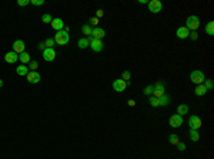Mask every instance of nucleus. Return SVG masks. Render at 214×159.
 Returning <instances> with one entry per match:
<instances>
[{"label": "nucleus", "mask_w": 214, "mask_h": 159, "mask_svg": "<svg viewBox=\"0 0 214 159\" xmlns=\"http://www.w3.org/2000/svg\"><path fill=\"white\" fill-rule=\"evenodd\" d=\"M99 24V18L97 17H91L90 18V26H97Z\"/></svg>", "instance_id": "obj_38"}, {"label": "nucleus", "mask_w": 214, "mask_h": 159, "mask_svg": "<svg viewBox=\"0 0 214 159\" xmlns=\"http://www.w3.org/2000/svg\"><path fill=\"white\" fill-rule=\"evenodd\" d=\"M52 20H53V17L50 14H47V13L41 16V22L43 23H52Z\"/></svg>", "instance_id": "obj_29"}, {"label": "nucleus", "mask_w": 214, "mask_h": 159, "mask_svg": "<svg viewBox=\"0 0 214 159\" xmlns=\"http://www.w3.org/2000/svg\"><path fill=\"white\" fill-rule=\"evenodd\" d=\"M189 111H190V108H189V105H186V104H180L177 107V114L180 116H184L186 114H189Z\"/></svg>", "instance_id": "obj_19"}, {"label": "nucleus", "mask_w": 214, "mask_h": 159, "mask_svg": "<svg viewBox=\"0 0 214 159\" xmlns=\"http://www.w3.org/2000/svg\"><path fill=\"white\" fill-rule=\"evenodd\" d=\"M170 101H171L170 95H167V94L162 95V97L158 98V107H167V105L170 104Z\"/></svg>", "instance_id": "obj_17"}, {"label": "nucleus", "mask_w": 214, "mask_h": 159, "mask_svg": "<svg viewBox=\"0 0 214 159\" xmlns=\"http://www.w3.org/2000/svg\"><path fill=\"white\" fill-rule=\"evenodd\" d=\"M130 77H131V73H130V71H123V74H121V80H124L126 83H129Z\"/></svg>", "instance_id": "obj_28"}, {"label": "nucleus", "mask_w": 214, "mask_h": 159, "mask_svg": "<svg viewBox=\"0 0 214 159\" xmlns=\"http://www.w3.org/2000/svg\"><path fill=\"white\" fill-rule=\"evenodd\" d=\"M206 80V75L203 71L200 70H194L191 74H190V81H191L193 84H195V85H200V84L204 83Z\"/></svg>", "instance_id": "obj_3"}, {"label": "nucleus", "mask_w": 214, "mask_h": 159, "mask_svg": "<svg viewBox=\"0 0 214 159\" xmlns=\"http://www.w3.org/2000/svg\"><path fill=\"white\" fill-rule=\"evenodd\" d=\"M189 135H190V139H191L193 142H197L200 139V134H199V131H197V129H190Z\"/></svg>", "instance_id": "obj_23"}, {"label": "nucleus", "mask_w": 214, "mask_h": 159, "mask_svg": "<svg viewBox=\"0 0 214 159\" xmlns=\"http://www.w3.org/2000/svg\"><path fill=\"white\" fill-rule=\"evenodd\" d=\"M19 60L22 61V64H27V63L31 61V58H30V54H29L27 51H23L22 54H19Z\"/></svg>", "instance_id": "obj_21"}, {"label": "nucleus", "mask_w": 214, "mask_h": 159, "mask_svg": "<svg viewBox=\"0 0 214 159\" xmlns=\"http://www.w3.org/2000/svg\"><path fill=\"white\" fill-rule=\"evenodd\" d=\"M77 46H79V49H87V47L90 46V38H89V37H83V38H80L77 41Z\"/></svg>", "instance_id": "obj_20"}, {"label": "nucleus", "mask_w": 214, "mask_h": 159, "mask_svg": "<svg viewBox=\"0 0 214 159\" xmlns=\"http://www.w3.org/2000/svg\"><path fill=\"white\" fill-rule=\"evenodd\" d=\"M189 38L191 40V41H195V40L199 38V33H197V31H190Z\"/></svg>", "instance_id": "obj_32"}, {"label": "nucleus", "mask_w": 214, "mask_h": 159, "mask_svg": "<svg viewBox=\"0 0 214 159\" xmlns=\"http://www.w3.org/2000/svg\"><path fill=\"white\" fill-rule=\"evenodd\" d=\"M204 87L206 88H207V91L208 90H213V87H214V84H213V81H211V80H204Z\"/></svg>", "instance_id": "obj_30"}, {"label": "nucleus", "mask_w": 214, "mask_h": 159, "mask_svg": "<svg viewBox=\"0 0 214 159\" xmlns=\"http://www.w3.org/2000/svg\"><path fill=\"white\" fill-rule=\"evenodd\" d=\"M206 92H207V88L204 87V84L197 85V88L194 90V94L197 95V97H203V95H206Z\"/></svg>", "instance_id": "obj_22"}, {"label": "nucleus", "mask_w": 214, "mask_h": 159, "mask_svg": "<svg viewBox=\"0 0 214 159\" xmlns=\"http://www.w3.org/2000/svg\"><path fill=\"white\" fill-rule=\"evenodd\" d=\"M143 94L144 95H151L153 94V85H147L146 88H144V91H143Z\"/></svg>", "instance_id": "obj_33"}, {"label": "nucleus", "mask_w": 214, "mask_h": 159, "mask_svg": "<svg viewBox=\"0 0 214 159\" xmlns=\"http://www.w3.org/2000/svg\"><path fill=\"white\" fill-rule=\"evenodd\" d=\"M26 77H27V81L30 84H39L40 83V80H41L40 74H39L37 71H29V74Z\"/></svg>", "instance_id": "obj_10"}, {"label": "nucleus", "mask_w": 214, "mask_h": 159, "mask_svg": "<svg viewBox=\"0 0 214 159\" xmlns=\"http://www.w3.org/2000/svg\"><path fill=\"white\" fill-rule=\"evenodd\" d=\"M29 67L27 65H25V64H22V65H19V67L16 68V73H17V75H20V77H26L29 74Z\"/></svg>", "instance_id": "obj_18"}, {"label": "nucleus", "mask_w": 214, "mask_h": 159, "mask_svg": "<svg viewBox=\"0 0 214 159\" xmlns=\"http://www.w3.org/2000/svg\"><path fill=\"white\" fill-rule=\"evenodd\" d=\"M43 58L44 61H53L54 58H56V51H54V49H44L43 50Z\"/></svg>", "instance_id": "obj_12"}, {"label": "nucleus", "mask_w": 214, "mask_h": 159, "mask_svg": "<svg viewBox=\"0 0 214 159\" xmlns=\"http://www.w3.org/2000/svg\"><path fill=\"white\" fill-rule=\"evenodd\" d=\"M81 31H83V34H86L87 37H91V31H93V28H91L90 24H83L81 26Z\"/></svg>", "instance_id": "obj_24"}, {"label": "nucleus", "mask_w": 214, "mask_h": 159, "mask_svg": "<svg viewBox=\"0 0 214 159\" xmlns=\"http://www.w3.org/2000/svg\"><path fill=\"white\" fill-rule=\"evenodd\" d=\"M127 85H129V83H126V81L121 80V78L113 81V88H114V91H117V92H123Z\"/></svg>", "instance_id": "obj_9"}, {"label": "nucleus", "mask_w": 214, "mask_h": 159, "mask_svg": "<svg viewBox=\"0 0 214 159\" xmlns=\"http://www.w3.org/2000/svg\"><path fill=\"white\" fill-rule=\"evenodd\" d=\"M200 24H201V23H200V18L194 14L187 17V20H186V27L189 28V31H197Z\"/></svg>", "instance_id": "obj_2"}, {"label": "nucleus", "mask_w": 214, "mask_h": 159, "mask_svg": "<svg viewBox=\"0 0 214 159\" xmlns=\"http://www.w3.org/2000/svg\"><path fill=\"white\" fill-rule=\"evenodd\" d=\"M17 4H19V6H22V7H25V6H27V4H30V0H19V2H17Z\"/></svg>", "instance_id": "obj_36"}, {"label": "nucleus", "mask_w": 214, "mask_h": 159, "mask_svg": "<svg viewBox=\"0 0 214 159\" xmlns=\"http://www.w3.org/2000/svg\"><path fill=\"white\" fill-rule=\"evenodd\" d=\"M104 36H106V31L103 30V28H100V27H94L93 31H91V37H94V38L102 40Z\"/></svg>", "instance_id": "obj_16"}, {"label": "nucleus", "mask_w": 214, "mask_h": 159, "mask_svg": "<svg viewBox=\"0 0 214 159\" xmlns=\"http://www.w3.org/2000/svg\"><path fill=\"white\" fill-rule=\"evenodd\" d=\"M149 102H150V105H151V107H158V98H156V97H150Z\"/></svg>", "instance_id": "obj_31"}, {"label": "nucleus", "mask_w": 214, "mask_h": 159, "mask_svg": "<svg viewBox=\"0 0 214 159\" xmlns=\"http://www.w3.org/2000/svg\"><path fill=\"white\" fill-rule=\"evenodd\" d=\"M168 142H170L171 145H177L180 142V139H178V136H177L176 134H171L170 136H168Z\"/></svg>", "instance_id": "obj_26"}, {"label": "nucleus", "mask_w": 214, "mask_h": 159, "mask_svg": "<svg viewBox=\"0 0 214 159\" xmlns=\"http://www.w3.org/2000/svg\"><path fill=\"white\" fill-rule=\"evenodd\" d=\"M44 46H46V49H53V47L56 46V41H54V38H47L46 41H43Z\"/></svg>", "instance_id": "obj_27"}, {"label": "nucleus", "mask_w": 214, "mask_h": 159, "mask_svg": "<svg viewBox=\"0 0 214 159\" xmlns=\"http://www.w3.org/2000/svg\"><path fill=\"white\" fill-rule=\"evenodd\" d=\"M129 105H130V107H134V105H136V101H134V100H130V101H129Z\"/></svg>", "instance_id": "obj_40"}, {"label": "nucleus", "mask_w": 214, "mask_h": 159, "mask_svg": "<svg viewBox=\"0 0 214 159\" xmlns=\"http://www.w3.org/2000/svg\"><path fill=\"white\" fill-rule=\"evenodd\" d=\"M163 9V3L160 2V0H151V2H149V10L151 13H160Z\"/></svg>", "instance_id": "obj_8"}, {"label": "nucleus", "mask_w": 214, "mask_h": 159, "mask_svg": "<svg viewBox=\"0 0 214 159\" xmlns=\"http://www.w3.org/2000/svg\"><path fill=\"white\" fill-rule=\"evenodd\" d=\"M189 125H190V129H197L199 131L203 125V121L200 119V116L197 115H191L189 118Z\"/></svg>", "instance_id": "obj_5"}, {"label": "nucleus", "mask_w": 214, "mask_h": 159, "mask_svg": "<svg viewBox=\"0 0 214 159\" xmlns=\"http://www.w3.org/2000/svg\"><path fill=\"white\" fill-rule=\"evenodd\" d=\"M206 31L208 36H214V22H208L206 26Z\"/></svg>", "instance_id": "obj_25"}, {"label": "nucleus", "mask_w": 214, "mask_h": 159, "mask_svg": "<svg viewBox=\"0 0 214 159\" xmlns=\"http://www.w3.org/2000/svg\"><path fill=\"white\" fill-rule=\"evenodd\" d=\"M39 49H40V50H44V49H46V46H44V43H40V44H39Z\"/></svg>", "instance_id": "obj_41"}, {"label": "nucleus", "mask_w": 214, "mask_h": 159, "mask_svg": "<svg viewBox=\"0 0 214 159\" xmlns=\"http://www.w3.org/2000/svg\"><path fill=\"white\" fill-rule=\"evenodd\" d=\"M52 27L54 28L56 31H60L64 28V22H63L62 18H53L52 20Z\"/></svg>", "instance_id": "obj_15"}, {"label": "nucleus", "mask_w": 214, "mask_h": 159, "mask_svg": "<svg viewBox=\"0 0 214 159\" xmlns=\"http://www.w3.org/2000/svg\"><path fill=\"white\" fill-rule=\"evenodd\" d=\"M103 16H104V12H103L102 9H99V10L96 12V17H97V18H100V17H103Z\"/></svg>", "instance_id": "obj_39"}, {"label": "nucleus", "mask_w": 214, "mask_h": 159, "mask_svg": "<svg viewBox=\"0 0 214 159\" xmlns=\"http://www.w3.org/2000/svg\"><path fill=\"white\" fill-rule=\"evenodd\" d=\"M168 124H170L171 128H180L183 125V116H180L178 114H174L168 118Z\"/></svg>", "instance_id": "obj_4"}, {"label": "nucleus", "mask_w": 214, "mask_h": 159, "mask_svg": "<svg viewBox=\"0 0 214 159\" xmlns=\"http://www.w3.org/2000/svg\"><path fill=\"white\" fill-rule=\"evenodd\" d=\"M189 34H190V31H189V28L184 26V27H178L177 28V31H176V36L178 37V38H181V40H184V38H189Z\"/></svg>", "instance_id": "obj_14"}, {"label": "nucleus", "mask_w": 214, "mask_h": 159, "mask_svg": "<svg viewBox=\"0 0 214 159\" xmlns=\"http://www.w3.org/2000/svg\"><path fill=\"white\" fill-rule=\"evenodd\" d=\"M176 146H177V149L178 151H186V144H184V142H178Z\"/></svg>", "instance_id": "obj_37"}, {"label": "nucleus", "mask_w": 214, "mask_h": 159, "mask_svg": "<svg viewBox=\"0 0 214 159\" xmlns=\"http://www.w3.org/2000/svg\"><path fill=\"white\" fill-rule=\"evenodd\" d=\"M30 4H33V6H43L44 0H30Z\"/></svg>", "instance_id": "obj_34"}, {"label": "nucleus", "mask_w": 214, "mask_h": 159, "mask_svg": "<svg viewBox=\"0 0 214 159\" xmlns=\"http://www.w3.org/2000/svg\"><path fill=\"white\" fill-rule=\"evenodd\" d=\"M30 64V67H29V70H31V71H36V68L39 67V63L37 61H30L29 63Z\"/></svg>", "instance_id": "obj_35"}, {"label": "nucleus", "mask_w": 214, "mask_h": 159, "mask_svg": "<svg viewBox=\"0 0 214 159\" xmlns=\"http://www.w3.org/2000/svg\"><path fill=\"white\" fill-rule=\"evenodd\" d=\"M26 49V44L23 40H16L14 43H13V51L17 53V54H22Z\"/></svg>", "instance_id": "obj_13"}, {"label": "nucleus", "mask_w": 214, "mask_h": 159, "mask_svg": "<svg viewBox=\"0 0 214 159\" xmlns=\"http://www.w3.org/2000/svg\"><path fill=\"white\" fill-rule=\"evenodd\" d=\"M0 87H3V80H0Z\"/></svg>", "instance_id": "obj_42"}, {"label": "nucleus", "mask_w": 214, "mask_h": 159, "mask_svg": "<svg viewBox=\"0 0 214 159\" xmlns=\"http://www.w3.org/2000/svg\"><path fill=\"white\" fill-rule=\"evenodd\" d=\"M89 38H90V46H89V47H91V50H93V51H96V53L102 51L103 47H104V44H103L102 40L94 38V37H89Z\"/></svg>", "instance_id": "obj_7"}, {"label": "nucleus", "mask_w": 214, "mask_h": 159, "mask_svg": "<svg viewBox=\"0 0 214 159\" xmlns=\"http://www.w3.org/2000/svg\"><path fill=\"white\" fill-rule=\"evenodd\" d=\"M4 61L9 63V64H14L16 61H19V54L12 50V51L6 53V55H4Z\"/></svg>", "instance_id": "obj_11"}, {"label": "nucleus", "mask_w": 214, "mask_h": 159, "mask_svg": "<svg viewBox=\"0 0 214 159\" xmlns=\"http://www.w3.org/2000/svg\"><path fill=\"white\" fill-rule=\"evenodd\" d=\"M166 90H164V83L163 81H158L156 85H153V97L156 98H160L162 95L166 94Z\"/></svg>", "instance_id": "obj_6"}, {"label": "nucleus", "mask_w": 214, "mask_h": 159, "mask_svg": "<svg viewBox=\"0 0 214 159\" xmlns=\"http://www.w3.org/2000/svg\"><path fill=\"white\" fill-rule=\"evenodd\" d=\"M54 41H56V44H59V46H66V44L70 41V34H69L67 30H60L56 33V36H54Z\"/></svg>", "instance_id": "obj_1"}]
</instances>
